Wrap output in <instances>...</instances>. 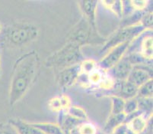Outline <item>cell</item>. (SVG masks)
Returning <instances> with one entry per match:
<instances>
[{"label":"cell","mask_w":153,"mask_h":134,"mask_svg":"<svg viewBox=\"0 0 153 134\" xmlns=\"http://www.w3.org/2000/svg\"><path fill=\"white\" fill-rule=\"evenodd\" d=\"M41 58L35 50L22 54L12 68L9 90V103L10 107L20 101L34 86L40 75Z\"/></svg>","instance_id":"obj_1"},{"label":"cell","mask_w":153,"mask_h":134,"mask_svg":"<svg viewBox=\"0 0 153 134\" xmlns=\"http://www.w3.org/2000/svg\"><path fill=\"white\" fill-rule=\"evenodd\" d=\"M39 29L28 21H19L3 27L0 33V48H22L38 38Z\"/></svg>","instance_id":"obj_2"},{"label":"cell","mask_w":153,"mask_h":134,"mask_svg":"<svg viewBox=\"0 0 153 134\" xmlns=\"http://www.w3.org/2000/svg\"><path fill=\"white\" fill-rule=\"evenodd\" d=\"M84 60L80 46L72 42H67L57 51L47 57L44 61L46 68L59 71L80 64Z\"/></svg>","instance_id":"obj_3"},{"label":"cell","mask_w":153,"mask_h":134,"mask_svg":"<svg viewBox=\"0 0 153 134\" xmlns=\"http://www.w3.org/2000/svg\"><path fill=\"white\" fill-rule=\"evenodd\" d=\"M106 39L100 35L98 32L94 31L84 18H82L66 35L67 42L74 43L81 48L83 46L94 44L104 45Z\"/></svg>","instance_id":"obj_4"},{"label":"cell","mask_w":153,"mask_h":134,"mask_svg":"<svg viewBox=\"0 0 153 134\" xmlns=\"http://www.w3.org/2000/svg\"><path fill=\"white\" fill-rule=\"evenodd\" d=\"M146 31L148 30H145L140 24L119 28L114 34L106 39V41L101 50V53L102 54L104 52H108L111 48H114L115 46L122 43L134 41L135 39L137 38Z\"/></svg>","instance_id":"obj_5"},{"label":"cell","mask_w":153,"mask_h":134,"mask_svg":"<svg viewBox=\"0 0 153 134\" xmlns=\"http://www.w3.org/2000/svg\"><path fill=\"white\" fill-rule=\"evenodd\" d=\"M133 41H126L122 43L109 50L98 62V68L103 71L108 72L113 67H114L127 53Z\"/></svg>","instance_id":"obj_6"},{"label":"cell","mask_w":153,"mask_h":134,"mask_svg":"<svg viewBox=\"0 0 153 134\" xmlns=\"http://www.w3.org/2000/svg\"><path fill=\"white\" fill-rule=\"evenodd\" d=\"M80 75V64L59 71L56 80L59 88L67 89L75 85L79 81Z\"/></svg>","instance_id":"obj_7"},{"label":"cell","mask_w":153,"mask_h":134,"mask_svg":"<svg viewBox=\"0 0 153 134\" xmlns=\"http://www.w3.org/2000/svg\"><path fill=\"white\" fill-rule=\"evenodd\" d=\"M152 78V65L143 64L133 66L127 81L136 87H140Z\"/></svg>","instance_id":"obj_8"},{"label":"cell","mask_w":153,"mask_h":134,"mask_svg":"<svg viewBox=\"0 0 153 134\" xmlns=\"http://www.w3.org/2000/svg\"><path fill=\"white\" fill-rule=\"evenodd\" d=\"M98 1L93 0H82L78 2L79 9L82 14V18L87 21L89 26L96 32H98L96 23V14L98 10Z\"/></svg>","instance_id":"obj_9"},{"label":"cell","mask_w":153,"mask_h":134,"mask_svg":"<svg viewBox=\"0 0 153 134\" xmlns=\"http://www.w3.org/2000/svg\"><path fill=\"white\" fill-rule=\"evenodd\" d=\"M133 68V65L124 56L114 67L108 71V72L116 81H122L127 80Z\"/></svg>","instance_id":"obj_10"},{"label":"cell","mask_w":153,"mask_h":134,"mask_svg":"<svg viewBox=\"0 0 153 134\" xmlns=\"http://www.w3.org/2000/svg\"><path fill=\"white\" fill-rule=\"evenodd\" d=\"M111 91H114L111 93V95L117 96L124 100L134 98L137 96L138 87L128 81L127 80L122 81H117L114 88Z\"/></svg>","instance_id":"obj_11"},{"label":"cell","mask_w":153,"mask_h":134,"mask_svg":"<svg viewBox=\"0 0 153 134\" xmlns=\"http://www.w3.org/2000/svg\"><path fill=\"white\" fill-rule=\"evenodd\" d=\"M152 118V115L148 116L146 114L140 113L137 115L128 120L125 123L127 127L131 129L136 134H142L148 128L149 122Z\"/></svg>","instance_id":"obj_12"},{"label":"cell","mask_w":153,"mask_h":134,"mask_svg":"<svg viewBox=\"0 0 153 134\" xmlns=\"http://www.w3.org/2000/svg\"><path fill=\"white\" fill-rule=\"evenodd\" d=\"M72 104L70 98L66 94H59L53 97L48 100V108L56 114L66 112Z\"/></svg>","instance_id":"obj_13"},{"label":"cell","mask_w":153,"mask_h":134,"mask_svg":"<svg viewBox=\"0 0 153 134\" xmlns=\"http://www.w3.org/2000/svg\"><path fill=\"white\" fill-rule=\"evenodd\" d=\"M145 35L142 38L140 44V51L138 52L146 60L152 61L153 58V38L152 31H146Z\"/></svg>","instance_id":"obj_14"},{"label":"cell","mask_w":153,"mask_h":134,"mask_svg":"<svg viewBox=\"0 0 153 134\" xmlns=\"http://www.w3.org/2000/svg\"><path fill=\"white\" fill-rule=\"evenodd\" d=\"M8 121L15 126L19 134H43L30 123L19 118H12Z\"/></svg>","instance_id":"obj_15"},{"label":"cell","mask_w":153,"mask_h":134,"mask_svg":"<svg viewBox=\"0 0 153 134\" xmlns=\"http://www.w3.org/2000/svg\"><path fill=\"white\" fill-rule=\"evenodd\" d=\"M126 120V114L124 113L118 114H110L104 124L103 132L105 134H112L116 128L124 123Z\"/></svg>","instance_id":"obj_16"},{"label":"cell","mask_w":153,"mask_h":134,"mask_svg":"<svg viewBox=\"0 0 153 134\" xmlns=\"http://www.w3.org/2000/svg\"><path fill=\"white\" fill-rule=\"evenodd\" d=\"M30 123L41 131L43 134H65L58 123L49 122Z\"/></svg>","instance_id":"obj_17"},{"label":"cell","mask_w":153,"mask_h":134,"mask_svg":"<svg viewBox=\"0 0 153 134\" xmlns=\"http://www.w3.org/2000/svg\"><path fill=\"white\" fill-rule=\"evenodd\" d=\"M100 3L103 5V6L108 11L114 14L117 17L120 19H123V1H108V0H104V1H98Z\"/></svg>","instance_id":"obj_18"},{"label":"cell","mask_w":153,"mask_h":134,"mask_svg":"<svg viewBox=\"0 0 153 134\" xmlns=\"http://www.w3.org/2000/svg\"><path fill=\"white\" fill-rule=\"evenodd\" d=\"M66 113L71 117L79 121L84 122V121L88 120V116L85 110L82 107H79V106L71 104V106L67 109Z\"/></svg>","instance_id":"obj_19"},{"label":"cell","mask_w":153,"mask_h":134,"mask_svg":"<svg viewBox=\"0 0 153 134\" xmlns=\"http://www.w3.org/2000/svg\"><path fill=\"white\" fill-rule=\"evenodd\" d=\"M69 134H98V129L93 123L88 120L81 123Z\"/></svg>","instance_id":"obj_20"},{"label":"cell","mask_w":153,"mask_h":134,"mask_svg":"<svg viewBox=\"0 0 153 134\" xmlns=\"http://www.w3.org/2000/svg\"><path fill=\"white\" fill-rule=\"evenodd\" d=\"M149 1L148 0H133L127 1V15L133 12H145L148 7Z\"/></svg>","instance_id":"obj_21"},{"label":"cell","mask_w":153,"mask_h":134,"mask_svg":"<svg viewBox=\"0 0 153 134\" xmlns=\"http://www.w3.org/2000/svg\"><path fill=\"white\" fill-rule=\"evenodd\" d=\"M116 82V81L111 76V75L108 72H105L102 80L101 81V82H100L97 87L100 89V90H104L105 92L111 91L114 88Z\"/></svg>","instance_id":"obj_22"},{"label":"cell","mask_w":153,"mask_h":134,"mask_svg":"<svg viewBox=\"0 0 153 134\" xmlns=\"http://www.w3.org/2000/svg\"><path fill=\"white\" fill-rule=\"evenodd\" d=\"M152 93L153 80L152 78L139 87L136 98H152Z\"/></svg>","instance_id":"obj_23"},{"label":"cell","mask_w":153,"mask_h":134,"mask_svg":"<svg viewBox=\"0 0 153 134\" xmlns=\"http://www.w3.org/2000/svg\"><path fill=\"white\" fill-rule=\"evenodd\" d=\"M111 102V110L110 114H118L123 113L125 100L119 97L114 95L107 96Z\"/></svg>","instance_id":"obj_24"},{"label":"cell","mask_w":153,"mask_h":134,"mask_svg":"<svg viewBox=\"0 0 153 134\" xmlns=\"http://www.w3.org/2000/svg\"><path fill=\"white\" fill-rule=\"evenodd\" d=\"M98 68V62L93 59H84L80 63V72L81 75L87 76L91 72Z\"/></svg>","instance_id":"obj_25"},{"label":"cell","mask_w":153,"mask_h":134,"mask_svg":"<svg viewBox=\"0 0 153 134\" xmlns=\"http://www.w3.org/2000/svg\"><path fill=\"white\" fill-rule=\"evenodd\" d=\"M152 16L153 14L152 11L144 12V13L142 15L140 21V25L145 30L152 31Z\"/></svg>","instance_id":"obj_26"},{"label":"cell","mask_w":153,"mask_h":134,"mask_svg":"<svg viewBox=\"0 0 153 134\" xmlns=\"http://www.w3.org/2000/svg\"><path fill=\"white\" fill-rule=\"evenodd\" d=\"M138 110V100L136 97L125 100L123 113L126 115H129L136 112Z\"/></svg>","instance_id":"obj_27"},{"label":"cell","mask_w":153,"mask_h":134,"mask_svg":"<svg viewBox=\"0 0 153 134\" xmlns=\"http://www.w3.org/2000/svg\"><path fill=\"white\" fill-rule=\"evenodd\" d=\"M0 134H19L12 123L7 122L0 123Z\"/></svg>","instance_id":"obj_28"},{"label":"cell","mask_w":153,"mask_h":134,"mask_svg":"<svg viewBox=\"0 0 153 134\" xmlns=\"http://www.w3.org/2000/svg\"><path fill=\"white\" fill-rule=\"evenodd\" d=\"M127 129V126H126V124L124 123L119 126L117 128H116V129L114 130V132H112V134H126Z\"/></svg>","instance_id":"obj_29"},{"label":"cell","mask_w":153,"mask_h":134,"mask_svg":"<svg viewBox=\"0 0 153 134\" xmlns=\"http://www.w3.org/2000/svg\"><path fill=\"white\" fill-rule=\"evenodd\" d=\"M126 134H136L135 132H133L131 129H130L129 128L127 129V131H126Z\"/></svg>","instance_id":"obj_30"},{"label":"cell","mask_w":153,"mask_h":134,"mask_svg":"<svg viewBox=\"0 0 153 134\" xmlns=\"http://www.w3.org/2000/svg\"><path fill=\"white\" fill-rule=\"evenodd\" d=\"M2 76V68H1V54H0V78Z\"/></svg>","instance_id":"obj_31"},{"label":"cell","mask_w":153,"mask_h":134,"mask_svg":"<svg viewBox=\"0 0 153 134\" xmlns=\"http://www.w3.org/2000/svg\"><path fill=\"white\" fill-rule=\"evenodd\" d=\"M2 29H3V26H2V23L0 22V33H1V32L2 31Z\"/></svg>","instance_id":"obj_32"}]
</instances>
